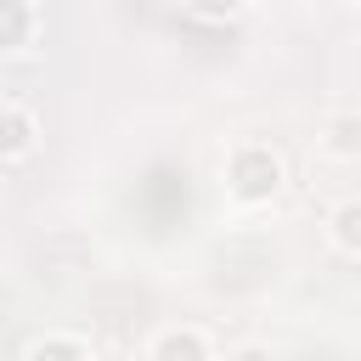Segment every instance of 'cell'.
I'll list each match as a JSON object with an SVG mask.
<instances>
[{
	"instance_id": "cell-1",
	"label": "cell",
	"mask_w": 361,
	"mask_h": 361,
	"mask_svg": "<svg viewBox=\"0 0 361 361\" xmlns=\"http://www.w3.org/2000/svg\"><path fill=\"white\" fill-rule=\"evenodd\" d=\"M226 186H231L237 203H265L282 186V158L271 147H237L231 164H226Z\"/></svg>"
},
{
	"instance_id": "cell-5",
	"label": "cell",
	"mask_w": 361,
	"mask_h": 361,
	"mask_svg": "<svg viewBox=\"0 0 361 361\" xmlns=\"http://www.w3.org/2000/svg\"><path fill=\"white\" fill-rule=\"evenodd\" d=\"M175 355H209V338L203 333H192V327H169V333H158L152 338V361H175Z\"/></svg>"
},
{
	"instance_id": "cell-2",
	"label": "cell",
	"mask_w": 361,
	"mask_h": 361,
	"mask_svg": "<svg viewBox=\"0 0 361 361\" xmlns=\"http://www.w3.org/2000/svg\"><path fill=\"white\" fill-rule=\"evenodd\" d=\"M34 118L28 113H17V107H6L0 113V164H17V158H28L34 152Z\"/></svg>"
},
{
	"instance_id": "cell-7",
	"label": "cell",
	"mask_w": 361,
	"mask_h": 361,
	"mask_svg": "<svg viewBox=\"0 0 361 361\" xmlns=\"http://www.w3.org/2000/svg\"><path fill=\"white\" fill-rule=\"evenodd\" d=\"M23 355H90V344H85V338H56V333H51V338H28Z\"/></svg>"
},
{
	"instance_id": "cell-3",
	"label": "cell",
	"mask_w": 361,
	"mask_h": 361,
	"mask_svg": "<svg viewBox=\"0 0 361 361\" xmlns=\"http://www.w3.org/2000/svg\"><path fill=\"white\" fill-rule=\"evenodd\" d=\"M327 237H333V248H338V254L361 259V197H350V203H338V209H333Z\"/></svg>"
},
{
	"instance_id": "cell-6",
	"label": "cell",
	"mask_w": 361,
	"mask_h": 361,
	"mask_svg": "<svg viewBox=\"0 0 361 361\" xmlns=\"http://www.w3.org/2000/svg\"><path fill=\"white\" fill-rule=\"evenodd\" d=\"M322 152L327 158H355L361 152V118H333L327 135H322Z\"/></svg>"
},
{
	"instance_id": "cell-9",
	"label": "cell",
	"mask_w": 361,
	"mask_h": 361,
	"mask_svg": "<svg viewBox=\"0 0 361 361\" xmlns=\"http://www.w3.org/2000/svg\"><path fill=\"white\" fill-rule=\"evenodd\" d=\"M355 6H361V0H355Z\"/></svg>"
},
{
	"instance_id": "cell-4",
	"label": "cell",
	"mask_w": 361,
	"mask_h": 361,
	"mask_svg": "<svg viewBox=\"0 0 361 361\" xmlns=\"http://www.w3.org/2000/svg\"><path fill=\"white\" fill-rule=\"evenodd\" d=\"M34 34V0H0V51L28 45Z\"/></svg>"
},
{
	"instance_id": "cell-8",
	"label": "cell",
	"mask_w": 361,
	"mask_h": 361,
	"mask_svg": "<svg viewBox=\"0 0 361 361\" xmlns=\"http://www.w3.org/2000/svg\"><path fill=\"white\" fill-rule=\"evenodd\" d=\"M243 0H186V11H197V17H231Z\"/></svg>"
}]
</instances>
